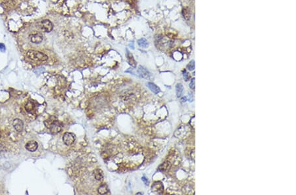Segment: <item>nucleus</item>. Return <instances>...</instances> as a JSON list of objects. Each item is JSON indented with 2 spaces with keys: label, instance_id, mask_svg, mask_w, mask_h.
Returning <instances> with one entry per match:
<instances>
[{
  "label": "nucleus",
  "instance_id": "1",
  "mask_svg": "<svg viewBox=\"0 0 296 195\" xmlns=\"http://www.w3.org/2000/svg\"><path fill=\"white\" fill-rule=\"evenodd\" d=\"M26 56L30 60H34V61H39V62H43L47 60V56L44 53H43L40 51H37L30 50L26 53Z\"/></svg>",
  "mask_w": 296,
  "mask_h": 195
},
{
  "label": "nucleus",
  "instance_id": "2",
  "mask_svg": "<svg viewBox=\"0 0 296 195\" xmlns=\"http://www.w3.org/2000/svg\"><path fill=\"white\" fill-rule=\"evenodd\" d=\"M45 125L53 134L59 133L62 130V126L57 120H46L45 122Z\"/></svg>",
  "mask_w": 296,
  "mask_h": 195
},
{
  "label": "nucleus",
  "instance_id": "3",
  "mask_svg": "<svg viewBox=\"0 0 296 195\" xmlns=\"http://www.w3.org/2000/svg\"><path fill=\"white\" fill-rule=\"evenodd\" d=\"M40 29L44 32H50L53 28L52 22L49 20H44L40 23Z\"/></svg>",
  "mask_w": 296,
  "mask_h": 195
},
{
  "label": "nucleus",
  "instance_id": "4",
  "mask_svg": "<svg viewBox=\"0 0 296 195\" xmlns=\"http://www.w3.org/2000/svg\"><path fill=\"white\" fill-rule=\"evenodd\" d=\"M75 135H74L73 133H69V132H67L65 133L63 137V141L65 144L67 146L72 145L74 142L75 141Z\"/></svg>",
  "mask_w": 296,
  "mask_h": 195
},
{
  "label": "nucleus",
  "instance_id": "5",
  "mask_svg": "<svg viewBox=\"0 0 296 195\" xmlns=\"http://www.w3.org/2000/svg\"><path fill=\"white\" fill-rule=\"evenodd\" d=\"M29 38L32 43L35 44H39L43 41V36L41 33L35 32L30 35Z\"/></svg>",
  "mask_w": 296,
  "mask_h": 195
},
{
  "label": "nucleus",
  "instance_id": "6",
  "mask_svg": "<svg viewBox=\"0 0 296 195\" xmlns=\"http://www.w3.org/2000/svg\"><path fill=\"white\" fill-rule=\"evenodd\" d=\"M13 126L18 132H22L24 129V123L21 120L16 118L13 122Z\"/></svg>",
  "mask_w": 296,
  "mask_h": 195
},
{
  "label": "nucleus",
  "instance_id": "7",
  "mask_svg": "<svg viewBox=\"0 0 296 195\" xmlns=\"http://www.w3.org/2000/svg\"><path fill=\"white\" fill-rule=\"evenodd\" d=\"M38 147V143L35 141H28L25 145V148L30 152H34L37 150Z\"/></svg>",
  "mask_w": 296,
  "mask_h": 195
},
{
  "label": "nucleus",
  "instance_id": "8",
  "mask_svg": "<svg viewBox=\"0 0 296 195\" xmlns=\"http://www.w3.org/2000/svg\"><path fill=\"white\" fill-rule=\"evenodd\" d=\"M137 73H138L139 77L143 78H148L150 75L149 71L145 68L141 66H140L137 70Z\"/></svg>",
  "mask_w": 296,
  "mask_h": 195
},
{
  "label": "nucleus",
  "instance_id": "9",
  "mask_svg": "<svg viewBox=\"0 0 296 195\" xmlns=\"http://www.w3.org/2000/svg\"><path fill=\"white\" fill-rule=\"evenodd\" d=\"M126 51H127L126 57H127V59H128V63H129V64H130L132 66L136 67V60H134V58L133 55H132L128 50H126Z\"/></svg>",
  "mask_w": 296,
  "mask_h": 195
},
{
  "label": "nucleus",
  "instance_id": "10",
  "mask_svg": "<svg viewBox=\"0 0 296 195\" xmlns=\"http://www.w3.org/2000/svg\"><path fill=\"white\" fill-rule=\"evenodd\" d=\"M147 86L149 87V89H151V91H153V93H155V94H157V93H159L160 92V88L153 83L148 82L147 83Z\"/></svg>",
  "mask_w": 296,
  "mask_h": 195
},
{
  "label": "nucleus",
  "instance_id": "11",
  "mask_svg": "<svg viewBox=\"0 0 296 195\" xmlns=\"http://www.w3.org/2000/svg\"><path fill=\"white\" fill-rule=\"evenodd\" d=\"M109 192V189L106 185H102L98 188V193L101 195H105Z\"/></svg>",
  "mask_w": 296,
  "mask_h": 195
},
{
  "label": "nucleus",
  "instance_id": "12",
  "mask_svg": "<svg viewBox=\"0 0 296 195\" xmlns=\"http://www.w3.org/2000/svg\"><path fill=\"white\" fill-rule=\"evenodd\" d=\"M176 95L178 97H180L183 92V86L181 83H178L176 85Z\"/></svg>",
  "mask_w": 296,
  "mask_h": 195
},
{
  "label": "nucleus",
  "instance_id": "13",
  "mask_svg": "<svg viewBox=\"0 0 296 195\" xmlns=\"http://www.w3.org/2000/svg\"><path fill=\"white\" fill-rule=\"evenodd\" d=\"M137 43H138L139 46L141 47H143V48H146L149 45V43L147 42V41L145 38H141L138 39Z\"/></svg>",
  "mask_w": 296,
  "mask_h": 195
},
{
  "label": "nucleus",
  "instance_id": "14",
  "mask_svg": "<svg viewBox=\"0 0 296 195\" xmlns=\"http://www.w3.org/2000/svg\"><path fill=\"white\" fill-rule=\"evenodd\" d=\"M94 176H95V178L97 180H101L103 177V172L101 170H96L94 172Z\"/></svg>",
  "mask_w": 296,
  "mask_h": 195
},
{
  "label": "nucleus",
  "instance_id": "15",
  "mask_svg": "<svg viewBox=\"0 0 296 195\" xmlns=\"http://www.w3.org/2000/svg\"><path fill=\"white\" fill-rule=\"evenodd\" d=\"M34 104L30 101L28 102L25 105V109L27 112H31L34 110Z\"/></svg>",
  "mask_w": 296,
  "mask_h": 195
},
{
  "label": "nucleus",
  "instance_id": "16",
  "mask_svg": "<svg viewBox=\"0 0 296 195\" xmlns=\"http://www.w3.org/2000/svg\"><path fill=\"white\" fill-rule=\"evenodd\" d=\"M187 68H188L189 70H194V68H195V61H194V60H191L190 62V63L187 65Z\"/></svg>",
  "mask_w": 296,
  "mask_h": 195
},
{
  "label": "nucleus",
  "instance_id": "17",
  "mask_svg": "<svg viewBox=\"0 0 296 195\" xmlns=\"http://www.w3.org/2000/svg\"><path fill=\"white\" fill-rule=\"evenodd\" d=\"M190 88L192 89H195V79H194V78L192 79V80H191V81H190Z\"/></svg>",
  "mask_w": 296,
  "mask_h": 195
},
{
  "label": "nucleus",
  "instance_id": "18",
  "mask_svg": "<svg viewBox=\"0 0 296 195\" xmlns=\"http://www.w3.org/2000/svg\"><path fill=\"white\" fill-rule=\"evenodd\" d=\"M183 76H184V78L185 79V80H186V81H188V72H186V70H184V71L183 72Z\"/></svg>",
  "mask_w": 296,
  "mask_h": 195
},
{
  "label": "nucleus",
  "instance_id": "19",
  "mask_svg": "<svg viewBox=\"0 0 296 195\" xmlns=\"http://www.w3.org/2000/svg\"><path fill=\"white\" fill-rule=\"evenodd\" d=\"M141 180H142V181L144 182V183H145L146 185H148V183H149L148 180H147V179L145 177V176H143V177H141Z\"/></svg>",
  "mask_w": 296,
  "mask_h": 195
},
{
  "label": "nucleus",
  "instance_id": "20",
  "mask_svg": "<svg viewBox=\"0 0 296 195\" xmlns=\"http://www.w3.org/2000/svg\"><path fill=\"white\" fill-rule=\"evenodd\" d=\"M5 51V47L3 43H0V51L4 52Z\"/></svg>",
  "mask_w": 296,
  "mask_h": 195
},
{
  "label": "nucleus",
  "instance_id": "21",
  "mask_svg": "<svg viewBox=\"0 0 296 195\" xmlns=\"http://www.w3.org/2000/svg\"><path fill=\"white\" fill-rule=\"evenodd\" d=\"M5 150V147H4L3 145H2V144H1L0 143V153H2L3 151Z\"/></svg>",
  "mask_w": 296,
  "mask_h": 195
},
{
  "label": "nucleus",
  "instance_id": "22",
  "mask_svg": "<svg viewBox=\"0 0 296 195\" xmlns=\"http://www.w3.org/2000/svg\"><path fill=\"white\" fill-rule=\"evenodd\" d=\"M182 102H186V97H183V98H182Z\"/></svg>",
  "mask_w": 296,
  "mask_h": 195
},
{
  "label": "nucleus",
  "instance_id": "23",
  "mask_svg": "<svg viewBox=\"0 0 296 195\" xmlns=\"http://www.w3.org/2000/svg\"><path fill=\"white\" fill-rule=\"evenodd\" d=\"M130 47H131V48H132V49H134V47L133 43H132V44H131V43H130Z\"/></svg>",
  "mask_w": 296,
  "mask_h": 195
},
{
  "label": "nucleus",
  "instance_id": "24",
  "mask_svg": "<svg viewBox=\"0 0 296 195\" xmlns=\"http://www.w3.org/2000/svg\"><path fill=\"white\" fill-rule=\"evenodd\" d=\"M1 137V132H0V137Z\"/></svg>",
  "mask_w": 296,
  "mask_h": 195
}]
</instances>
